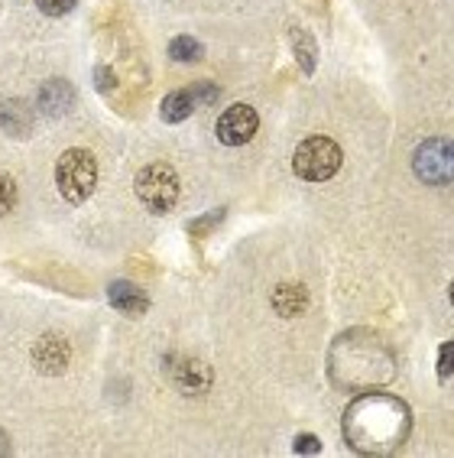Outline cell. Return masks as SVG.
<instances>
[{
  "mask_svg": "<svg viewBox=\"0 0 454 458\" xmlns=\"http://www.w3.org/2000/svg\"><path fill=\"white\" fill-rule=\"evenodd\" d=\"M0 127L10 137H29V131H33V107L27 101H17V98L4 101L0 105Z\"/></svg>",
  "mask_w": 454,
  "mask_h": 458,
  "instance_id": "cell-11",
  "label": "cell"
},
{
  "mask_svg": "<svg viewBox=\"0 0 454 458\" xmlns=\"http://www.w3.org/2000/svg\"><path fill=\"white\" fill-rule=\"evenodd\" d=\"M344 436L350 449L367 452V455L399 449L409 436V406L390 394H367L348 406Z\"/></svg>",
  "mask_w": 454,
  "mask_h": 458,
  "instance_id": "cell-1",
  "label": "cell"
},
{
  "mask_svg": "<svg viewBox=\"0 0 454 458\" xmlns=\"http://www.w3.org/2000/svg\"><path fill=\"white\" fill-rule=\"evenodd\" d=\"M166 377L182 394H205L211 387V368L198 358H169Z\"/></svg>",
  "mask_w": 454,
  "mask_h": 458,
  "instance_id": "cell-8",
  "label": "cell"
},
{
  "mask_svg": "<svg viewBox=\"0 0 454 458\" xmlns=\"http://www.w3.org/2000/svg\"><path fill=\"white\" fill-rule=\"evenodd\" d=\"M33 361L39 364V370H62L65 368V361H69V348H65V342L62 338H53L46 335L43 342L33 348Z\"/></svg>",
  "mask_w": 454,
  "mask_h": 458,
  "instance_id": "cell-13",
  "label": "cell"
},
{
  "mask_svg": "<svg viewBox=\"0 0 454 458\" xmlns=\"http://www.w3.org/2000/svg\"><path fill=\"white\" fill-rule=\"evenodd\" d=\"M451 352H454V344L448 342L445 348H441V354H438V374H441V377H451Z\"/></svg>",
  "mask_w": 454,
  "mask_h": 458,
  "instance_id": "cell-18",
  "label": "cell"
},
{
  "mask_svg": "<svg viewBox=\"0 0 454 458\" xmlns=\"http://www.w3.org/2000/svg\"><path fill=\"white\" fill-rule=\"evenodd\" d=\"M13 205H17V182L10 176H0V218L13 212Z\"/></svg>",
  "mask_w": 454,
  "mask_h": 458,
  "instance_id": "cell-16",
  "label": "cell"
},
{
  "mask_svg": "<svg viewBox=\"0 0 454 458\" xmlns=\"http://www.w3.org/2000/svg\"><path fill=\"white\" fill-rule=\"evenodd\" d=\"M71 105H75V89H71V81L53 79L39 89V111H43V114L59 117V114H65Z\"/></svg>",
  "mask_w": 454,
  "mask_h": 458,
  "instance_id": "cell-10",
  "label": "cell"
},
{
  "mask_svg": "<svg viewBox=\"0 0 454 458\" xmlns=\"http://www.w3.org/2000/svg\"><path fill=\"white\" fill-rule=\"evenodd\" d=\"M416 176L428 185H448L451 179V143L448 140H428L416 150Z\"/></svg>",
  "mask_w": 454,
  "mask_h": 458,
  "instance_id": "cell-6",
  "label": "cell"
},
{
  "mask_svg": "<svg viewBox=\"0 0 454 458\" xmlns=\"http://www.w3.org/2000/svg\"><path fill=\"white\" fill-rule=\"evenodd\" d=\"M344 163V153L332 137H306L292 153V169L306 182H328Z\"/></svg>",
  "mask_w": 454,
  "mask_h": 458,
  "instance_id": "cell-3",
  "label": "cell"
},
{
  "mask_svg": "<svg viewBox=\"0 0 454 458\" xmlns=\"http://www.w3.org/2000/svg\"><path fill=\"white\" fill-rule=\"evenodd\" d=\"M218 140L224 147H244L254 140V133L260 131V114L250 105H231L224 114L218 117Z\"/></svg>",
  "mask_w": 454,
  "mask_h": 458,
  "instance_id": "cell-5",
  "label": "cell"
},
{
  "mask_svg": "<svg viewBox=\"0 0 454 458\" xmlns=\"http://www.w3.org/2000/svg\"><path fill=\"white\" fill-rule=\"evenodd\" d=\"M169 59L172 62H198L201 59V43L192 36H175L169 43Z\"/></svg>",
  "mask_w": 454,
  "mask_h": 458,
  "instance_id": "cell-14",
  "label": "cell"
},
{
  "mask_svg": "<svg viewBox=\"0 0 454 458\" xmlns=\"http://www.w3.org/2000/svg\"><path fill=\"white\" fill-rule=\"evenodd\" d=\"M318 449H322V445H318L315 436H298L296 439V452H302V455H306V452H318Z\"/></svg>",
  "mask_w": 454,
  "mask_h": 458,
  "instance_id": "cell-20",
  "label": "cell"
},
{
  "mask_svg": "<svg viewBox=\"0 0 454 458\" xmlns=\"http://www.w3.org/2000/svg\"><path fill=\"white\" fill-rule=\"evenodd\" d=\"M97 91H111L114 89V72L105 69V65H97Z\"/></svg>",
  "mask_w": 454,
  "mask_h": 458,
  "instance_id": "cell-19",
  "label": "cell"
},
{
  "mask_svg": "<svg viewBox=\"0 0 454 458\" xmlns=\"http://www.w3.org/2000/svg\"><path fill=\"white\" fill-rule=\"evenodd\" d=\"M292 46H296V59H298V65H302V72L312 75L315 72V39L302 33V30H292Z\"/></svg>",
  "mask_w": 454,
  "mask_h": 458,
  "instance_id": "cell-15",
  "label": "cell"
},
{
  "mask_svg": "<svg viewBox=\"0 0 454 458\" xmlns=\"http://www.w3.org/2000/svg\"><path fill=\"white\" fill-rule=\"evenodd\" d=\"M107 302H111L117 312H123V316H143V312L149 309L147 293L127 280H117L107 286Z\"/></svg>",
  "mask_w": 454,
  "mask_h": 458,
  "instance_id": "cell-9",
  "label": "cell"
},
{
  "mask_svg": "<svg viewBox=\"0 0 454 458\" xmlns=\"http://www.w3.org/2000/svg\"><path fill=\"white\" fill-rule=\"evenodd\" d=\"M306 306H308V293L298 283H282V286L273 290V309L280 316H298V312H306Z\"/></svg>",
  "mask_w": 454,
  "mask_h": 458,
  "instance_id": "cell-12",
  "label": "cell"
},
{
  "mask_svg": "<svg viewBox=\"0 0 454 458\" xmlns=\"http://www.w3.org/2000/svg\"><path fill=\"white\" fill-rule=\"evenodd\" d=\"M7 452H10V442H7V436L0 432V455H7Z\"/></svg>",
  "mask_w": 454,
  "mask_h": 458,
  "instance_id": "cell-21",
  "label": "cell"
},
{
  "mask_svg": "<svg viewBox=\"0 0 454 458\" xmlns=\"http://www.w3.org/2000/svg\"><path fill=\"white\" fill-rule=\"evenodd\" d=\"M137 199L147 205L153 215H166L175 208L179 202V176H175V169L166 166V163H149L137 173Z\"/></svg>",
  "mask_w": 454,
  "mask_h": 458,
  "instance_id": "cell-4",
  "label": "cell"
},
{
  "mask_svg": "<svg viewBox=\"0 0 454 458\" xmlns=\"http://www.w3.org/2000/svg\"><path fill=\"white\" fill-rule=\"evenodd\" d=\"M55 185H59L62 199L69 205H81L97 185V163L91 150L71 147L55 163Z\"/></svg>",
  "mask_w": 454,
  "mask_h": 458,
  "instance_id": "cell-2",
  "label": "cell"
},
{
  "mask_svg": "<svg viewBox=\"0 0 454 458\" xmlns=\"http://www.w3.org/2000/svg\"><path fill=\"white\" fill-rule=\"evenodd\" d=\"M214 98H218L214 85H189V89L169 91V95L163 98V105H159V117L166 123H182L185 117L195 114V107L208 105Z\"/></svg>",
  "mask_w": 454,
  "mask_h": 458,
  "instance_id": "cell-7",
  "label": "cell"
},
{
  "mask_svg": "<svg viewBox=\"0 0 454 458\" xmlns=\"http://www.w3.org/2000/svg\"><path fill=\"white\" fill-rule=\"evenodd\" d=\"M75 4L79 0H36V7L43 10L46 17H65V13L75 10Z\"/></svg>",
  "mask_w": 454,
  "mask_h": 458,
  "instance_id": "cell-17",
  "label": "cell"
}]
</instances>
